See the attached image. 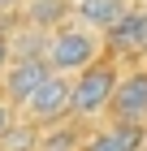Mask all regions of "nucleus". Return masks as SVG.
Here are the masks:
<instances>
[{
  "label": "nucleus",
  "mask_w": 147,
  "mask_h": 151,
  "mask_svg": "<svg viewBox=\"0 0 147 151\" xmlns=\"http://www.w3.org/2000/svg\"><path fill=\"white\" fill-rule=\"evenodd\" d=\"M100 30H91V26H82V22H65V26H56L52 35H48V47H43V56H48V65L56 73H82L87 65H95V60L104 56V43H100Z\"/></svg>",
  "instance_id": "obj_1"
},
{
  "label": "nucleus",
  "mask_w": 147,
  "mask_h": 151,
  "mask_svg": "<svg viewBox=\"0 0 147 151\" xmlns=\"http://www.w3.org/2000/svg\"><path fill=\"white\" fill-rule=\"evenodd\" d=\"M74 116H100L113 104V91L121 82V69H117L113 56H100L95 65H87L82 73H74Z\"/></svg>",
  "instance_id": "obj_2"
},
{
  "label": "nucleus",
  "mask_w": 147,
  "mask_h": 151,
  "mask_svg": "<svg viewBox=\"0 0 147 151\" xmlns=\"http://www.w3.org/2000/svg\"><path fill=\"white\" fill-rule=\"evenodd\" d=\"M69 116H74V82H69L65 73H52V78L22 104V121H30V125H39V129L61 125Z\"/></svg>",
  "instance_id": "obj_3"
},
{
  "label": "nucleus",
  "mask_w": 147,
  "mask_h": 151,
  "mask_svg": "<svg viewBox=\"0 0 147 151\" xmlns=\"http://www.w3.org/2000/svg\"><path fill=\"white\" fill-rule=\"evenodd\" d=\"M52 73H56V69L48 65V56H13L9 65H4V73H0V95L22 108Z\"/></svg>",
  "instance_id": "obj_4"
},
{
  "label": "nucleus",
  "mask_w": 147,
  "mask_h": 151,
  "mask_svg": "<svg viewBox=\"0 0 147 151\" xmlns=\"http://www.w3.org/2000/svg\"><path fill=\"white\" fill-rule=\"evenodd\" d=\"M108 121H121V125H147V69L121 73L113 91V104H108Z\"/></svg>",
  "instance_id": "obj_5"
},
{
  "label": "nucleus",
  "mask_w": 147,
  "mask_h": 151,
  "mask_svg": "<svg viewBox=\"0 0 147 151\" xmlns=\"http://www.w3.org/2000/svg\"><path fill=\"white\" fill-rule=\"evenodd\" d=\"M130 0H78L74 4V17H78L82 26H91V30H100V35H108V30H117V26L130 17Z\"/></svg>",
  "instance_id": "obj_6"
},
{
  "label": "nucleus",
  "mask_w": 147,
  "mask_h": 151,
  "mask_svg": "<svg viewBox=\"0 0 147 151\" xmlns=\"http://www.w3.org/2000/svg\"><path fill=\"white\" fill-rule=\"evenodd\" d=\"M147 142V125H121L108 121V129H95L78 151H138Z\"/></svg>",
  "instance_id": "obj_7"
},
{
  "label": "nucleus",
  "mask_w": 147,
  "mask_h": 151,
  "mask_svg": "<svg viewBox=\"0 0 147 151\" xmlns=\"http://www.w3.org/2000/svg\"><path fill=\"white\" fill-rule=\"evenodd\" d=\"M22 17H26V26H39V30L52 35L56 26H65L74 17V0H26Z\"/></svg>",
  "instance_id": "obj_8"
},
{
  "label": "nucleus",
  "mask_w": 147,
  "mask_h": 151,
  "mask_svg": "<svg viewBox=\"0 0 147 151\" xmlns=\"http://www.w3.org/2000/svg\"><path fill=\"white\" fill-rule=\"evenodd\" d=\"M108 43H113L117 52H147V13L130 9V17H125L117 30H108Z\"/></svg>",
  "instance_id": "obj_9"
},
{
  "label": "nucleus",
  "mask_w": 147,
  "mask_h": 151,
  "mask_svg": "<svg viewBox=\"0 0 147 151\" xmlns=\"http://www.w3.org/2000/svg\"><path fill=\"white\" fill-rule=\"evenodd\" d=\"M39 142H43V129L30 125V121H17V125L4 134L0 151H39Z\"/></svg>",
  "instance_id": "obj_10"
},
{
  "label": "nucleus",
  "mask_w": 147,
  "mask_h": 151,
  "mask_svg": "<svg viewBox=\"0 0 147 151\" xmlns=\"http://www.w3.org/2000/svg\"><path fill=\"white\" fill-rule=\"evenodd\" d=\"M43 151H74L82 147L78 142V129H74V121H61V125H48L43 129V142H39Z\"/></svg>",
  "instance_id": "obj_11"
},
{
  "label": "nucleus",
  "mask_w": 147,
  "mask_h": 151,
  "mask_svg": "<svg viewBox=\"0 0 147 151\" xmlns=\"http://www.w3.org/2000/svg\"><path fill=\"white\" fill-rule=\"evenodd\" d=\"M17 121H22V108L13 104V99H4V95H0V142H4V134H9Z\"/></svg>",
  "instance_id": "obj_12"
},
{
  "label": "nucleus",
  "mask_w": 147,
  "mask_h": 151,
  "mask_svg": "<svg viewBox=\"0 0 147 151\" xmlns=\"http://www.w3.org/2000/svg\"><path fill=\"white\" fill-rule=\"evenodd\" d=\"M9 60H13V39L0 30V73H4V65H9Z\"/></svg>",
  "instance_id": "obj_13"
},
{
  "label": "nucleus",
  "mask_w": 147,
  "mask_h": 151,
  "mask_svg": "<svg viewBox=\"0 0 147 151\" xmlns=\"http://www.w3.org/2000/svg\"><path fill=\"white\" fill-rule=\"evenodd\" d=\"M26 0H0V9H22Z\"/></svg>",
  "instance_id": "obj_14"
},
{
  "label": "nucleus",
  "mask_w": 147,
  "mask_h": 151,
  "mask_svg": "<svg viewBox=\"0 0 147 151\" xmlns=\"http://www.w3.org/2000/svg\"><path fill=\"white\" fill-rule=\"evenodd\" d=\"M143 13H147V4H143Z\"/></svg>",
  "instance_id": "obj_15"
},
{
  "label": "nucleus",
  "mask_w": 147,
  "mask_h": 151,
  "mask_svg": "<svg viewBox=\"0 0 147 151\" xmlns=\"http://www.w3.org/2000/svg\"><path fill=\"white\" fill-rule=\"evenodd\" d=\"M74 4H78V0H74Z\"/></svg>",
  "instance_id": "obj_16"
},
{
  "label": "nucleus",
  "mask_w": 147,
  "mask_h": 151,
  "mask_svg": "<svg viewBox=\"0 0 147 151\" xmlns=\"http://www.w3.org/2000/svg\"><path fill=\"white\" fill-rule=\"evenodd\" d=\"M39 151H43V147H39Z\"/></svg>",
  "instance_id": "obj_17"
}]
</instances>
